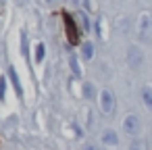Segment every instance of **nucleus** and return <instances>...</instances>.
I'll use <instances>...</instances> for the list:
<instances>
[{"instance_id": "11", "label": "nucleus", "mask_w": 152, "mask_h": 150, "mask_svg": "<svg viewBox=\"0 0 152 150\" xmlns=\"http://www.w3.org/2000/svg\"><path fill=\"white\" fill-rule=\"evenodd\" d=\"M69 63H71V69H73V73L81 77V67H79V63H77V56H71V59H69Z\"/></svg>"}, {"instance_id": "1", "label": "nucleus", "mask_w": 152, "mask_h": 150, "mask_svg": "<svg viewBox=\"0 0 152 150\" xmlns=\"http://www.w3.org/2000/svg\"><path fill=\"white\" fill-rule=\"evenodd\" d=\"M98 104H100V110H102V115H113L115 113V108H117V100H115V94L110 92V90H100V94H98Z\"/></svg>"}, {"instance_id": "12", "label": "nucleus", "mask_w": 152, "mask_h": 150, "mask_svg": "<svg viewBox=\"0 0 152 150\" xmlns=\"http://www.w3.org/2000/svg\"><path fill=\"white\" fill-rule=\"evenodd\" d=\"M129 150H148V146H146V142H133L129 146Z\"/></svg>"}, {"instance_id": "5", "label": "nucleus", "mask_w": 152, "mask_h": 150, "mask_svg": "<svg viewBox=\"0 0 152 150\" xmlns=\"http://www.w3.org/2000/svg\"><path fill=\"white\" fill-rule=\"evenodd\" d=\"M102 144L104 146H117L119 144V135L115 129H104L102 131Z\"/></svg>"}, {"instance_id": "15", "label": "nucleus", "mask_w": 152, "mask_h": 150, "mask_svg": "<svg viewBox=\"0 0 152 150\" xmlns=\"http://www.w3.org/2000/svg\"><path fill=\"white\" fill-rule=\"evenodd\" d=\"M21 48H23V54L29 52L27 50V36H25V31H21Z\"/></svg>"}, {"instance_id": "9", "label": "nucleus", "mask_w": 152, "mask_h": 150, "mask_svg": "<svg viewBox=\"0 0 152 150\" xmlns=\"http://www.w3.org/2000/svg\"><path fill=\"white\" fill-rule=\"evenodd\" d=\"M96 31L100 36V40H106V27H104V19H96Z\"/></svg>"}, {"instance_id": "4", "label": "nucleus", "mask_w": 152, "mask_h": 150, "mask_svg": "<svg viewBox=\"0 0 152 150\" xmlns=\"http://www.w3.org/2000/svg\"><path fill=\"white\" fill-rule=\"evenodd\" d=\"M127 63H129L131 69H140V67H142L144 54H142V50H140L137 46H129V50H127Z\"/></svg>"}, {"instance_id": "6", "label": "nucleus", "mask_w": 152, "mask_h": 150, "mask_svg": "<svg viewBox=\"0 0 152 150\" xmlns=\"http://www.w3.org/2000/svg\"><path fill=\"white\" fill-rule=\"evenodd\" d=\"M9 77H11V81H13L17 94L23 96V88H21V81H19V75H17V69H15V67H9Z\"/></svg>"}, {"instance_id": "3", "label": "nucleus", "mask_w": 152, "mask_h": 150, "mask_svg": "<svg viewBox=\"0 0 152 150\" xmlns=\"http://www.w3.org/2000/svg\"><path fill=\"white\" fill-rule=\"evenodd\" d=\"M140 129H142V125H140L137 115H127V117L123 119V131H125L129 138L140 135Z\"/></svg>"}, {"instance_id": "13", "label": "nucleus", "mask_w": 152, "mask_h": 150, "mask_svg": "<svg viewBox=\"0 0 152 150\" xmlns=\"http://www.w3.org/2000/svg\"><path fill=\"white\" fill-rule=\"evenodd\" d=\"M83 94H86L88 98H94V88H92V83H83Z\"/></svg>"}, {"instance_id": "10", "label": "nucleus", "mask_w": 152, "mask_h": 150, "mask_svg": "<svg viewBox=\"0 0 152 150\" xmlns=\"http://www.w3.org/2000/svg\"><path fill=\"white\" fill-rule=\"evenodd\" d=\"M44 50H46V46H44V42H40L36 46V65H40L44 61Z\"/></svg>"}, {"instance_id": "8", "label": "nucleus", "mask_w": 152, "mask_h": 150, "mask_svg": "<svg viewBox=\"0 0 152 150\" xmlns=\"http://www.w3.org/2000/svg\"><path fill=\"white\" fill-rule=\"evenodd\" d=\"M81 54H83L86 61H90V59L94 56V44H92V42H83V44H81Z\"/></svg>"}, {"instance_id": "7", "label": "nucleus", "mask_w": 152, "mask_h": 150, "mask_svg": "<svg viewBox=\"0 0 152 150\" xmlns=\"http://www.w3.org/2000/svg\"><path fill=\"white\" fill-rule=\"evenodd\" d=\"M142 102L146 108L152 110V86H144L142 88Z\"/></svg>"}, {"instance_id": "2", "label": "nucleus", "mask_w": 152, "mask_h": 150, "mask_svg": "<svg viewBox=\"0 0 152 150\" xmlns=\"http://www.w3.org/2000/svg\"><path fill=\"white\" fill-rule=\"evenodd\" d=\"M137 38L140 40H150L152 38V15L142 13L137 19Z\"/></svg>"}, {"instance_id": "17", "label": "nucleus", "mask_w": 152, "mask_h": 150, "mask_svg": "<svg viewBox=\"0 0 152 150\" xmlns=\"http://www.w3.org/2000/svg\"><path fill=\"white\" fill-rule=\"evenodd\" d=\"M83 150H98V148H96L94 144H86V146H83Z\"/></svg>"}, {"instance_id": "16", "label": "nucleus", "mask_w": 152, "mask_h": 150, "mask_svg": "<svg viewBox=\"0 0 152 150\" xmlns=\"http://www.w3.org/2000/svg\"><path fill=\"white\" fill-rule=\"evenodd\" d=\"M79 21H81V25H83V31H88V19H86L83 13H79Z\"/></svg>"}, {"instance_id": "14", "label": "nucleus", "mask_w": 152, "mask_h": 150, "mask_svg": "<svg viewBox=\"0 0 152 150\" xmlns=\"http://www.w3.org/2000/svg\"><path fill=\"white\" fill-rule=\"evenodd\" d=\"M4 92H7V79L0 77V100H4Z\"/></svg>"}]
</instances>
